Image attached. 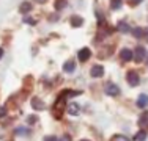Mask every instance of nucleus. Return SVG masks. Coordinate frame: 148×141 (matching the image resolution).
<instances>
[{
	"mask_svg": "<svg viewBox=\"0 0 148 141\" xmlns=\"http://www.w3.org/2000/svg\"><path fill=\"white\" fill-rule=\"evenodd\" d=\"M132 35L140 39V38L145 36V30H143V28H140V27H137V28H134V30H132Z\"/></svg>",
	"mask_w": 148,
	"mask_h": 141,
	"instance_id": "14",
	"label": "nucleus"
},
{
	"mask_svg": "<svg viewBox=\"0 0 148 141\" xmlns=\"http://www.w3.org/2000/svg\"><path fill=\"white\" fill-rule=\"evenodd\" d=\"M44 141H57V138H55V136H46Z\"/></svg>",
	"mask_w": 148,
	"mask_h": 141,
	"instance_id": "24",
	"label": "nucleus"
},
{
	"mask_svg": "<svg viewBox=\"0 0 148 141\" xmlns=\"http://www.w3.org/2000/svg\"><path fill=\"white\" fill-rule=\"evenodd\" d=\"M66 5H68L66 0H57V2H55V9H63Z\"/></svg>",
	"mask_w": 148,
	"mask_h": 141,
	"instance_id": "18",
	"label": "nucleus"
},
{
	"mask_svg": "<svg viewBox=\"0 0 148 141\" xmlns=\"http://www.w3.org/2000/svg\"><path fill=\"white\" fill-rule=\"evenodd\" d=\"M147 41H148V35H147Z\"/></svg>",
	"mask_w": 148,
	"mask_h": 141,
	"instance_id": "28",
	"label": "nucleus"
},
{
	"mask_svg": "<svg viewBox=\"0 0 148 141\" xmlns=\"http://www.w3.org/2000/svg\"><path fill=\"white\" fill-rule=\"evenodd\" d=\"M3 116H6V108L0 107V118H3Z\"/></svg>",
	"mask_w": 148,
	"mask_h": 141,
	"instance_id": "22",
	"label": "nucleus"
},
{
	"mask_svg": "<svg viewBox=\"0 0 148 141\" xmlns=\"http://www.w3.org/2000/svg\"><path fill=\"white\" fill-rule=\"evenodd\" d=\"M147 58V50L143 45H137L136 52H134V60H136L137 63H142L143 60Z\"/></svg>",
	"mask_w": 148,
	"mask_h": 141,
	"instance_id": "2",
	"label": "nucleus"
},
{
	"mask_svg": "<svg viewBox=\"0 0 148 141\" xmlns=\"http://www.w3.org/2000/svg\"><path fill=\"white\" fill-rule=\"evenodd\" d=\"M126 79H128V83L131 85V86H137V85L140 83V77H139V74H137L136 70H129L128 75H126Z\"/></svg>",
	"mask_w": 148,
	"mask_h": 141,
	"instance_id": "3",
	"label": "nucleus"
},
{
	"mask_svg": "<svg viewBox=\"0 0 148 141\" xmlns=\"http://www.w3.org/2000/svg\"><path fill=\"white\" fill-rule=\"evenodd\" d=\"M36 2H38V3H44L46 0H36Z\"/></svg>",
	"mask_w": 148,
	"mask_h": 141,
	"instance_id": "27",
	"label": "nucleus"
},
{
	"mask_svg": "<svg viewBox=\"0 0 148 141\" xmlns=\"http://www.w3.org/2000/svg\"><path fill=\"white\" fill-rule=\"evenodd\" d=\"M148 105V94H140L137 97V107L139 108H145Z\"/></svg>",
	"mask_w": 148,
	"mask_h": 141,
	"instance_id": "8",
	"label": "nucleus"
},
{
	"mask_svg": "<svg viewBox=\"0 0 148 141\" xmlns=\"http://www.w3.org/2000/svg\"><path fill=\"white\" fill-rule=\"evenodd\" d=\"M104 93L107 94V96H112V97L120 96V88L115 83L109 82V83H106V86H104Z\"/></svg>",
	"mask_w": 148,
	"mask_h": 141,
	"instance_id": "1",
	"label": "nucleus"
},
{
	"mask_svg": "<svg viewBox=\"0 0 148 141\" xmlns=\"http://www.w3.org/2000/svg\"><path fill=\"white\" fill-rule=\"evenodd\" d=\"M90 75L93 77V79L103 77V75H104V68H103V66H99V64L93 66V68H91V70H90Z\"/></svg>",
	"mask_w": 148,
	"mask_h": 141,
	"instance_id": "4",
	"label": "nucleus"
},
{
	"mask_svg": "<svg viewBox=\"0 0 148 141\" xmlns=\"http://www.w3.org/2000/svg\"><path fill=\"white\" fill-rule=\"evenodd\" d=\"M29 122H30V124H33V122H35V116H30V118H29Z\"/></svg>",
	"mask_w": 148,
	"mask_h": 141,
	"instance_id": "25",
	"label": "nucleus"
},
{
	"mask_svg": "<svg viewBox=\"0 0 148 141\" xmlns=\"http://www.w3.org/2000/svg\"><path fill=\"white\" fill-rule=\"evenodd\" d=\"M63 70L68 72V74L74 72V70H76V63H74V60H68V61L63 64Z\"/></svg>",
	"mask_w": 148,
	"mask_h": 141,
	"instance_id": "7",
	"label": "nucleus"
},
{
	"mask_svg": "<svg viewBox=\"0 0 148 141\" xmlns=\"http://www.w3.org/2000/svg\"><path fill=\"white\" fill-rule=\"evenodd\" d=\"M123 5V0H110V8L112 9H120Z\"/></svg>",
	"mask_w": 148,
	"mask_h": 141,
	"instance_id": "16",
	"label": "nucleus"
},
{
	"mask_svg": "<svg viewBox=\"0 0 148 141\" xmlns=\"http://www.w3.org/2000/svg\"><path fill=\"white\" fill-rule=\"evenodd\" d=\"M143 0H129V3H131V5H139V3H142Z\"/></svg>",
	"mask_w": 148,
	"mask_h": 141,
	"instance_id": "23",
	"label": "nucleus"
},
{
	"mask_svg": "<svg viewBox=\"0 0 148 141\" xmlns=\"http://www.w3.org/2000/svg\"><path fill=\"white\" fill-rule=\"evenodd\" d=\"M24 22H25V24H30V25H35V24H36V20L32 19V17H24Z\"/></svg>",
	"mask_w": 148,
	"mask_h": 141,
	"instance_id": "20",
	"label": "nucleus"
},
{
	"mask_svg": "<svg viewBox=\"0 0 148 141\" xmlns=\"http://www.w3.org/2000/svg\"><path fill=\"white\" fill-rule=\"evenodd\" d=\"M120 58H121L123 61H131V60L134 58L132 50H129V49H121V52H120Z\"/></svg>",
	"mask_w": 148,
	"mask_h": 141,
	"instance_id": "6",
	"label": "nucleus"
},
{
	"mask_svg": "<svg viewBox=\"0 0 148 141\" xmlns=\"http://www.w3.org/2000/svg\"><path fill=\"white\" fill-rule=\"evenodd\" d=\"M32 107H33V108H36V110H44V108H46V105H44V102L41 100V99L35 97V99H32Z\"/></svg>",
	"mask_w": 148,
	"mask_h": 141,
	"instance_id": "9",
	"label": "nucleus"
},
{
	"mask_svg": "<svg viewBox=\"0 0 148 141\" xmlns=\"http://www.w3.org/2000/svg\"><path fill=\"white\" fill-rule=\"evenodd\" d=\"M82 141H88V140H82Z\"/></svg>",
	"mask_w": 148,
	"mask_h": 141,
	"instance_id": "29",
	"label": "nucleus"
},
{
	"mask_svg": "<svg viewBox=\"0 0 148 141\" xmlns=\"http://www.w3.org/2000/svg\"><path fill=\"white\" fill-rule=\"evenodd\" d=\"M79 105H77V104H69L68 105V113H69V115H71V116H77V115H79Z\"/></svg>",
	"mask_w": 148,
	"mask_h": 141,
	"instance_id": "12",
	"label": "nucleus"
},
{
	"mask_svg": "<svg viewBox=\"0 0 148 141\" xmlns=\"http://www.w3.org/2000/svg\"><path fill=\"white\" fill-rule=\"evenodd\" d=\"M19 11L22 13V14L30 13L32 11V3L30 2H22V3H21V6H19Z\"/></svg>",
	"mask_w": 148,
	"mask_h": 141,
	"instance_id": "11",
	"label": "nucleus"
},
{
	"mask_svg": "<svg viewBox=\"0 0 148 141\" xmlns=\"http://www.w3.org/2000/svg\"><path fill=\"white\" fill-rule=\"evenodd\" d=\"M16 133H17V135H29L30 130L25 129V127H17V129H16Z\"/></svg>",
	"mask_w": 148,
	"mask_h": 141,
	"instance_id": "19",
	"label": "nucleus"
},
{
	"mask_svg": "<svg viewBox=\"0 0 148 141\" xmlns=\"http://www.w3.org/2000/svg\"><path fill=\"white\" fill-rule=\"evenodd\" d=\"M58 141H71V136H69L68 133H65V135H62V138H60Z\"/></svg>",
	"mask_w": 148,
	"mask_h": 141,
	"instance_id": "21",
	"label": "nucleus"
},
{
	"mask_svg": "<svg viewBox=\"0 0 148 141\" xmlns=\"http://www.w3.org/2000/svg\"><path fill=\"white\" fill-rule=\"evenodd\" d=\"M110 141H131L128 138V136H125V135H114L110 138Z\"/></svg>",
	"mask_w": 148,
	"mask_h": 141,
	"instance_id": "17",
	"label": "nucleus"
},
{
	"mask_svg": "<svg viewBox=\"0 0 148 141\" xmlns=\"http://www.w3.org/2000/svg\"><path fill=\"white\" fill-rule=\"evenodd\" d=\"M136 141H145L147 140V132L145 130H139V132L136 133V138H134Z\"/></svg>",
	"mask_w": 148,
	"mask_h": 141,
	"instance_id": "15",
	"label": "nucleus"
},
{
	"mask_svg": "<svg viewBox=\"0 0 148 141\" xmlns=\"http://www.w3.org/2000/svg\"><path fill=\"white\" fill-rule=\"evenodd\" d=\"M117 30L120 31V33H129V31H131V27H129L126 22L120 20V22L117 24Z\"/></svg>",
	"mask_w": 148,
	"mask_h": 141,
	"instance_id": "10",
	"label": "nucleus"
},
{
	"mask_svg": "<svg viewBox=\"0 0 148 141\" xmlns=\"http://www.w3.org/2000/svg\"><path fill=\"white\" fill-rule=\"evenodd\" d=\"M91 56V50L88 47H84V49H80L79 50V54H77V58L80 60V61H87V60H88Z\"/></svg>",
	"mask_w": 148,
	"mask_h": 141,
	"instance_id": "5",
	"label": "nucleus"
},
{
	"mask_svg": "<svg viewBox=\"0 0 148 141\" xmlns=\"http://www.w3.org/2000/svg\"><path fill=\"white\" fill-rule=\"evenodd\" d=\"M2 56H3V49L0 47V58H2Z\"/></svg>",
	"mask_w": 148,
	"mask_h": 141,
	"instance_id": "26",
	"label": "nucleus"
},
{
	"mask_svg": "<svg viewBox=\"0 0 148 141\" xmlns=\"http://www.w3.org/2000/svg\"><path fill=\"white\" fill-rule=\"evenodd\" d=\"M71 25L73 27H82L84 25V19L80 16H73L71 17Z\"/></svg>",
	"mask_w": 148,
	"mask_h": 141,
	"instance_id": "13",
	"label": "nucleus"
}]
</instances>
